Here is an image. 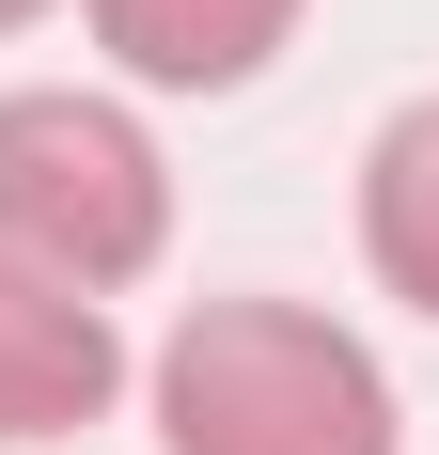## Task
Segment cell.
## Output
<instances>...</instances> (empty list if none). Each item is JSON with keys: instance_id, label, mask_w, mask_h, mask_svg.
Segmentation results:
<instances>
[{"instance_id": "cell-6", "label": "cell", "mask_w": 439, "mask_h": 455, "mask_svg": "<svg viewBox=\"0 0 439 455\" xmlns=\"http://www.w3.org/2000/svg\"><path fill=\"white\" fill-rule=\"evenodd\" d=\"M32 16H47V0H0V32H32Z\"/></svg>"}, {"instance_id": "cell-1", "label": "cell", "mask_w": 439, "mask_h": 455, "mask_svg": "<svg viewBox=\"0 0 439 455\" xmlns=\"http://www.w3.org/2000/svg\"><path fill=\"white\" fill-rule=\"evenodd\" d=\"M157 455H393V377L299 299H204L157 346Z\"/></svg>"}, {"instance_id": "cell-4", "label": "cell", "mask_w": 439, "mask_h": 455, "mask_svg": "<svg viewBox=\"0 0 439 455\" xmlns=\"http://www.w3.org/2000/svg\"><path fill=\"white\" fill-rule=\"evenodd\" d=\"M94 32H110V63L157 79V94H235L267 47L299 32V0H94Z\"/></svg>"}, {"instance_id": "cell-3", "label": "cell", "mask_w": 439, "mask_h": 455, "mask_svg": "<svg viewBox=\"0 0 439 455\" xmlns=\"http://www.w3.org/2000/svg\"><path fill=\"white\" fill-rule=\"evenodd\" d=\"M126 393V346H110V299L79 283L0 267V440H79L94 409Z\"/></svg>"}, {"instance_id": "cell-5", "label": "cell", "mask_w": 439, "mask_h": 455, "mask_svg": "<svg viewBox=\"0 0 439 455\" xmlns=\"http://www.w3.org/2000/svg\"><path fill=\"white\" fill-rule=\"evenodd\" d=\"M361 251H377V283L408 315H439V94L393 110L377 157H361Z\"/></svg>"}, {"instance_id": "cell-2", "label": "cell", "mask_w": 439, "mask_h": 455, "mask_svg": "<svg viewBox=\"0 0 439 455\" xmlns=\"http://www.w3.org/2000/svg\"><path fill=\"white\" fill-rule=\"evenodd\" d=\"M157 235H173V173L110 94H0V267L110 299L157 267Z\"/></svg>"}]
</instances>
